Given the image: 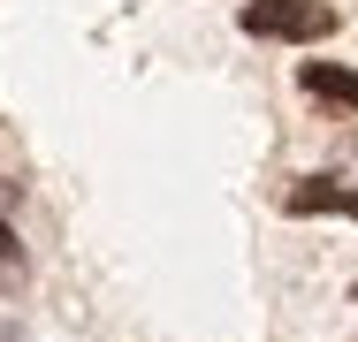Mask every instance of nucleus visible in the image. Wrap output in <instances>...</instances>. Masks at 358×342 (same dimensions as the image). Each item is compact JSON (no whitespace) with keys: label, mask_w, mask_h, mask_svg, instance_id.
Segmentation results:
<instances>
[{"label":"nucleus","mask_w":358,"mask_h":342,"mask_svg":"<svg viewBox=\"0 0 358 342\" xmlns=\"http://www.w3.org/2000/svg\"><path fill=\"white\" fill-rule=\"evenodd\" d=\"M244 31H252V38L313 46V38L336 31V8H328V0H252V8H244Z\"/></svg>","instance_id":"obj_1"},{"label":"nucleus","mask_w":358,"mask_h":342,"mask_svg":"<svg viewBox=\"0 0 358 342\" xmlns=\"http://www.w3.org/2000/svg\"><path fill=\"white\" fill-rule=\"evenodd\" d=\"M282 213H343L358 221V183H336V175H297L282 191Z\"/></svg>","instance_id":"obj_2"},{"label":"nucleus","mask_w":358,"mask_h":342,"mask_svg":"<svg viewBox=\"0 0 358 342\" xmlns=\"http://www.w3.org/2000/svg\"><path fill=\"white\" fill-rule=\"evenodd\" d=\"M297 84H305L313 99L351 107V114H358V68H343V61H305V68H297Z\"/></svg>","instance_id":"obj_3"},{"label":"nucleus","mask_w":358,"mask_h":342,"mask_svg":"<svg viewBox=\"0 0 358 342\" xmlns=\"http://www.w3.org/2000/svg\"><path fill=\"white\" fill-rule=\"evenodd\" d=\"M0 267H15V236L8 228H0Z\"/></svg>","instance_id":"obj_4"},{"label":"nucleus","mask_w":358,"mask_h":342,"mask_svg":"<svg viewBox=\"0 0 358 342\" xmlns=\"http://www.w3.org/2000/svg\"><path fill=\"white\" fill-rule=\"evenodd\" d=\"M0 342H23V335H15V327H0Z\"/></svg>","instance_id":"obj_5"}]
</instances>
